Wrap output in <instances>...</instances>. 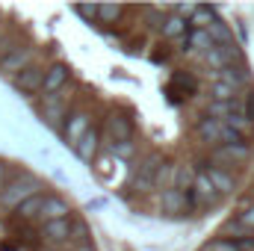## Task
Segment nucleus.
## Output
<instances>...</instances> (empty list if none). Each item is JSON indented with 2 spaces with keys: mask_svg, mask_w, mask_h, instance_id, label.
I'll return each instance as SVG.
<instances>
[{
  "mask_svg": "<svg viewBox=\"0 0 254 251\" xmlns=\"http://www.w3.org/2000/svg\"><path fill=\"white\" fill-rule=\"evenodd\" d=\"M42 181L39 178H33V175H27V172H21L15 181H9L3 192H0V210H18L24 201H30V198H36V195H42Z\"/></svg>",
  "mask_w": 254,
  "mask_h": 251,
  "instance_id": "nucleus-1",
  "label": "nucleus"
},
{
  "mask_svg": "<svg viewBox=\"0 0 254 251\" xmlns=\"http://www.w3.org/2000/svg\"><path fill=\"white\" fill-rule=\"evenodd\" d=\"M39 116H42V122H45L48 127H54V130H63L65 122H68V116H71V113H68V95H65V89L42 101V107H39Z\"/></svg>",
  "mask_w": 254,
  "mask_h": 251,
  "instance_id": "nucleus-2",
  "label": "nucleus"
},
{
  "mask_svg": "<svg viewBox=\"0 0 254 251\" xmlns=\"http://www.w3.org/2000/svg\"><path fill=\"white\" fill-rule=\"evenodd\" d=\"M163 166H166V160H163L160 154H148V157L136 166V172H133V189H139V192L157 189V175H160Z\"/></svg>",
  "mask_w": 254,
  "mask_h": 251,
  "instance_id": "nucleus-3",
  "label": "nucleus"
},
{
  "mask_svg": "<svg viewBox=\"0 0 254 251\" xmlns=\"http://www.w3.org/2000/svg\"><path fill=\"white\" fill-rule=\"evenodd\" d=\"M39 237H42V243H45L48 249H65V246L74 240V222H71V219L48 222V225H42Z\"/></svg>",
  "mask_w": 254,
  "mask_h": 251,
  "instance_id": "nucleus-4",
  "label": "nucleus"
},
{
  "mask_svg": "<svg viewBox=\"0 0 254 251\" xmlns=\"http://www.w3.org/2000/svg\"><path fill=\"white\" fill-rule=\"evenodd\" d=\"M252 157V148H249V142H243V145H222V148H213V154H210V166H219V169H234V166H240V163H246Z\"/></svg>",
  "mask_w": 254,
  "mask_h": 251,
  "instance_id": "nucleus-5",
  "label": "nucleus"
},
{
  "mask_svg": "<svg viewBox=\"0 0 254 251\" xmlns=\"http://www.w3.org/2000/svg\"><path fill=\"white\" fill-rule=\"evenodd\" d=\"M36 57H39V48L27 45V48H18L15 54H9L3 63H0V71L9 74V77H18L21 71H27L30 65H36Z\"/></svg>",
  "mask_w": 254,
  "mask_h": 251,
  "instance_id": "nucleus-6",
  "label": "nucleus"
},
{
  "mask_svg": "<svg viewBox=\"0 0 254 251\" xmlns=\"http://www.w3.org/2000/svg\"><path fill=\"white\" fill-rule=\"evenodd\" d=\"M157 204H160V210H163V213H172V216H181V213H187V210L192 207L190 195H187V192H181V189H175V187H163V189H160Z\"/></svg>",
  "mask_w": 254,
  "mask_h": 251,
  "instance_id": "nucleus-7",
  "label": "nucleus"
},
{
  "mask_svg": "<svg viewBox=\"0 0 254 251\" xmlns=\"http://www.w3.org/2000/svg\"><path fill=\"white\" fill-rule=\"evenodd\" d=\"M89 130H92V113H89V110H77V113L68 116V122H65V127H63V136H65V142L77 145Z\"/></svg>",
  "mask_w": 254,
  "mask_h": 251,
  "instance_id": "nucleus-8",
  "label": "nucleus"
},
{
  "mask_svg": "<svg viewBox=\"0 0 254 251\" xmlns=\"http://www.w3.org/2000/svg\"><path fill=\"white\" fill-rule=\"evenodd\" d=\"M60 219H71V204L60 198V195H45V204H42V213H39V225H48V222H60Z\"/></svg>",
  "mask_w": 254,
  "mask_h": 251,
  "instance_id": "nucleus-9",
  "label": "nucleus"
},
{
  "mask_svg": "<svg viewBox=\"0 0 254 251\" xmlns=\"http://www.w3.org/2000/svg\"><path fill=\"white\" fill-rule=\"evenodd\" d=\"M45 74H48V68H45V65H30L27 71H21L18 77H12V83H15V89H18V92L33 95V92H42Z\"/></svg>",
  "mask_w": 254,
  "mask_h": 251,
  "instance_id": "nucleus-10",
  "label": "nucleus"
},
{
  "mask_svg": "<svg viewBox=\"0 0 254 251\" xmlns=\"http://www.w3.org/2000/svg\"><path fill=\"white\" fill-rule=\"evenodd\" d=\"M68 80H71V68H68L65 63H54L51 68H48V74H45L42 95H45V98H51V95L63 92L65 86H68Z\"/></svg>",
  "mask_w": 254,
  "mask_h": 251,
  "instance_id": "nucleus-11",
  "label": "nucleus"
},
{
  "mask_svg": "<svg viewBox=\"0 0 254 251\" xmlns=\"http://www.w3.org/2000/svg\"><path fill=\"white\" fill-rule=\"evenodd\" d=\"M222 195L216 192V187L210 184V178L204 175V172H198V178H195V187L190 192V201L192 204H198V207H210V204H216Z\"/></svg>",
  "mask_w": 254,
  "mask_h": 251,
  "instance_id": "nucleus-12",
  "label": "nucleus"
},
{
  "mask_svg": "<svg viewBox=\"0 0 254 251\" xmlns=\"http://www.w3.org/2000/svg\"><path fill=\"white\" fill-rule=\"evenodd\" d=\"M130 139H133V125H130V119L119 116V113H113V116L107 119V145L130 142Z\"/></svg>",
  "mask_w": 254,
  "mask_h": 251,
  "instance_id": "nucleus-13",
  "label": "nucleus"
},
{
  "mask_svg": "<svg viewBox=\"0 0 254 251\" xmlns=\"http://www.w3.org/2000/svg\"><path fill=\"white\" fill-rule=\"evenodd\" d=\"M201 172L210 178V184L216 187V192H219V195H231V192L237 189V181H234V175H231L228 169H219V166H210V163H207Z\"/></svg>",
  "mask_w": 254,
  "mask_h": 251,
  "instance_id": "nucleus-14",
  "label": "nucleus"
},
{
  "mask_svg": "<svg viewBox=\"0 0 254 251\" xmlns=\"http://www.w3.org/2000/svg\"><path fill=\"white\" fill-rule=\"evenodd\" d=\"M160 33H163V39H169V42H184V39L190 36V21L169 12L166 21H163V27H160Z\"/></svg>",
  "mask_w": 254,
  "mask_h": 251,
  "instance_id": "nucleus-15",
  "label": "nucleus"
},
{
  "mask_svg": "<svg viewBox=\"0 0 254 251\" xmlns=\"http://www.w3.org/2000/svg\"><path fill=\"white\" fill-rule=\"evenodd\" d=\"M219 83H228L231 89H237V92H243L246 89V83H249V71L246 68H240V65H231V68H222V71H216L213 74Z\"/></svg>",
  "mask_w": 254,
  "mask_h": 251,
  "instance_id": "nucleus-16",
  "label": "nucleus"
},
{
  "mask_svg": "<svg viewBox=\"0 0 254 251\" xmlns=\"http://www.w3.org/2000/svg\"><path fill=\"white\" fill-rule=\"evenodd\" d=\"M184 45V51H190V54H207V51H213L216 45H213V39L207 36V30H190V36L181 42Z\"/></svg>",
  "mask_w": 254,
  "mask_h": 251,
  "instance_id": "nucleus-17",
  "label": "nucleus"
},
{
  "mask_svg": "<svg viewBox=\"0 0 254 251\" xmlns=\"http://www.w3.org/2000/svg\"><path fill=\"white\" fill-rule=\"evenodd\" d=\"M98 145H101V136H98V130L92 127V130H89V133L74 145V151H77V157H80L83 163H92V160L98 157Z\"/></svg>",
  "mask_w": 254,
  "mask_h": 251,
  "instance_id": "nucleus-18",
  "label": "nucleus"
},
{
  "mask_svg": "<svg viewBox=\"0 0 254 251\" xmlns=\"http://www.w3.org/2000/svg\"><path fill=\"white\" fill-rule=\"evenodd\" d=\"M204 251H254V237L252 240H225V237H216L210 240Z\"/></svg>",
  "mask_w": 254,
  "mask_h": 251,
  "instance_id": "nucleus-19",
  "label": "nucleus"
},
{
  "mask_svg": "<svg viewBox=\"0 0 254 251\" xmlns=\"http://www.w3.org/2000/svg\"><path fill=\"white\" fill-rule=\"evenodd\" d=\"M207 36L213 39V45H216V48H231V45H234L231 27H228L225 21H219V18H216V21H213V24L207 27Z\"/></svg>",
  "mask_w": 254,
  "mask_h": 251,
  "instance_id": "nucleus-20",
  "label": "nucleus"
},
{
  "mask_svg": "<svg viewBox=\"0 0 254 251\" xmlns=\"http://www.w3.org/2000/svg\"><path fill=\"white\" fill-rule=\"evenodd\" d=\"M195 178H198V172H195L192 166H178V169H175V175H172V187L190 195L192 187H195Z\"/></svg>",
  "mask_w": 254,
  "mask_h": 251,
  "instance_id": "nucleus-21",
  "label": "nucleus"
},
{
  "mask_svg": "<svg viewBox=\"0 0 254 251\" xmlns=\"http://www.w3.org/2000/svg\"><path fill=\"white\" fill-rule=\"evenodd\" d=\"M45 195L48 192H42V195H36V198H30V201H24L18 210H15V216L21 219V222H36L39 219V213H42V204H45Z\"/></svg>",
  "mask_w": 254,
  "mask_h": 251,
  "instance_id": "nucleus-22",
  "label": "nucleus"
},
{
  "mask_svg": "<svg viewBox=\"0 0 254 251\" xmlns=\"http://www.w3.org/2000/svg\"><path fill=\"white\" fill-rule=\"evenodd\" d=\"M225 125L231 127L234 133H240L243 139H249V136L254 133V119H252V116H246V113H240V116H231Z\"/></svg>",
  "mask_w": 254,
  "mask_h": 251,
  "instance_id": "nucleus-23",
  "label": "nucleus"
},
{
  "mask_svg": "<svg viewBox=\"0 0 254 251\" xmlns=\"http://www.w3.org/2000/svg\"><path fill=\"white\" fill-rule=\"evenodd\" d=\"M213 21H216V9H210V6H198L195 15L190 18V30H207Z\"/></svg>",
  "mask_w": 254,
  "mask_h": 251,
  "instance_id": "nucleus-24",
  "label": "nucleus"
},
{
  "mask_svg": "<svg viewBox=\"0 0 254 251\" xmlns=\"http://www.w3.org/2000/svg\"><path fill=\"white\" fill-rule=\"evenodd\" d=\"M122 15H125V6H116V3L98 6V21H101V24H119Z\"/></svg>",
  "mask_w": 254,
  "mask_h": 251,
  "instance_id": "nucleus-25",
  "label": "nucleus"
},
{
  "mask_svg": "<svg viewBox=\"0 0 254 251\" xmlns=\"http://www.w3.org/2000/svg\"><path fill=\"white\" fill-rule=\"evenodd\" d=\"M210 95H213V101H234V98H240V92H237V89H231L228 83H219V80H213Z\"/></svg>",
  "mask_w": 254,
  "mask_h": 251,
  "instance_id": "nucleus-26",
  "label": "nucleus"
},
{
  "mask_svg": "<svg viewBox=\"0 0 254 251\" xmlns=\"http://www.w3.org/2000/svg\"><path fill=\"white\" fill-rule=\"evenodd\" d=\"M237 222H240L246 231H252V234H254V201H246V204L240 207V213H237Z\"/></svg>",
  "mask_w": 254,
  "mask_h": 251,
  "instance_id": "nucleus-27",
  "label": "nucleus"
},
{
  "mask_svg": "<svg viewBox=\"0 0 254 251\" xmlns=\"http://www.w3.org/2000/svg\"><path fill=\"white\" fill-rule=\"evenodd\" d=\"M110 154L119 157V160H133L136 157V145H133V139L130 142H116V145H110Z\"/></svg>",
  "mask_w": 254,
  "mask_h": 251,
  "instance_id": "nucleus-28",
  "label": "nucleus"
},
{
  "mask_svg": "<svg viewBox=\"0 0 254 251\" xmlns=\"http://www.w3.org/2000/svg\"><path fill=\"white\" fill-rule=\"evenodd\" d=\"M74 12L86 21H98V6H74Z\"/></svg>",
  "mask_w": 254,
  "mask_h": 251,
  "instance_id": "nucleus-29",
  "label": "nucleus"
},
{
  "mask_svg": "<svg viewBox=\"0 0 254 251\" xmlns=\"http://www.w3.org/2000/svg\"><path fill=\"white\" fill-rule=\"evenodd\" d=\"M71 251H95V246H92V243H77Z\"/></svg>",
  "mask_w": 254,
  "mask_h": 251,
  "instance_id": "nucleus-30",
  "label": "nucleus"
},
{
  "mask_svg": "<svg viewBox=\"0 0 254 251\" xmlns=\"http://www.w3.org/2000/svg\"><path fill=\"white\" fill-rule=\"evenodd\" d=\"M3 187H6V166L0 163V192H3Z\"/></svg>",
  "mask_w": 254,
  "mask_h": 251,
  "instance_id": "nucleus-31",
  "label": "nucleus"
},
{
  "mask_svg": "<svg viewBox=\"0 0 254 251\" xmlns=\"http://www.w3.org/2000/svg\"><path fill=\"white\" fill-rule=\"evenodd\" d=\"M201 251H204V249H201Z\"/></svg>",
  "mask_w": 254,
  "mask_h": 251,
  "instance_id": "nucleus-32",
  "label": "nucleus"
}]
</instances>
